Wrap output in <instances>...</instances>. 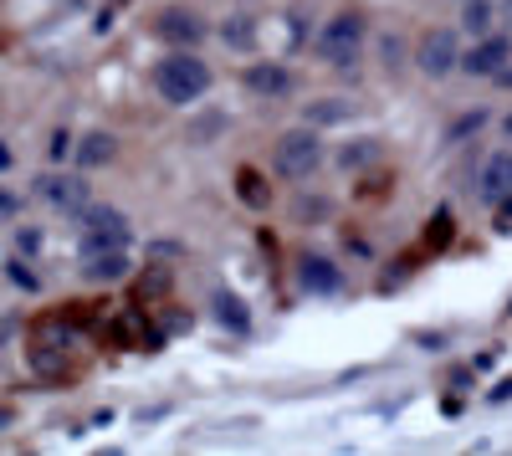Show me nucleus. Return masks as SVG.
Returning <instances> with one entry per match:
<instances>
[{
  "instance_id": "12",
  "label": "nucleus",
  "mask_w": 512,
  "mask_h": 456,
  "mask_svg": "<svg viewBox=\"0 0 512 456\" xmlns=\"http://www.w3.org/2000/svg\"><path fill=\"white\" fill-rule=\"evenodd\" d=\"M344 118H354V103H349V98L303 103V123H308V129H328V123H344Z\"/></svg>"
},
{
  "instance_id": "7",
  "label": "nucleus",
  "mask_w": 512,
  "mask_h": 456,
  "mask_svg": "<svg viewBox=\"0 0 512 456\" xmlns=\"http://www.w3.org/2000/svg\"><path fill=\"white\" fill-rule=\"evenodd\" d=\"M507 57H512V41H507V36H482L477 47L461 57V72H472V77H497Z\"/></svg>"
},
{
  "instance_id": "3",
  "label": "nucleus",
  "mask_w": 512,
  "mask_h": 456,
  "mask_svg": "<svg viewBox=\"0 0 512 456\" xmlns=\"http://www.w3.org/2000/svg\"><path fill=\"white\" fill-rule=\"evenodd\" d=\"M272 164H277V175H287V180H308L318 164H323V144H318V129H287L282 139H277V149H272Z\"/></svg>"
},
{
  "instance_id": "6",
  "label": "nucleus",
  "mask_w": 512,
  "mask_h": 456,
  "mask_svg": "<svg viewBox=\"0 0 512 456\" xmlns=\"http://www.w3.org/2000/svg\"><path fill=\"white\" fill-rule=\"evenodd\" d=\"M36 185H41V200L57 205V211H82L88 195H93V185L82 180V175H41Z\"/></svg>"
},
{
  "instance_id": "5",
  "label": "nucleus",
  "mask_w": 512,
  "mask_h": 456,
  "mask_svg": "<svg viewBox=\"0 0 512 456\" xmlns=\"http://www.w3.org/2000/svg\"><path fill=\"white\" fill-rule=\"evenodd\" d=\"M113 246H128V221H123V211L103 205V211L82 216V252H113Z\"/></svg>"
},
{
  "instance_id": "15",
  "label": "nucleus",
  "mask_w": 512,
  "mask_h": 456,
  "mask_svg": "<svg viewBox=\"0 0 512 456\" xmlns=\"http://www.w3.org/2000/svg\"><path fill=\"white\" fill-rule=\"evenodd\" d=\"M379 154H384V149H379V139H354V144L338 149V164H344V170H369V164H374Z\"/></svg>"
},
{
  "instance_id": "17",
  "label": "nucleus",
  "mask_w": 512,
  "mask_h": 456,
  "mask_svg": "<svg viewBox=\"0 0 512 456\" xmlns=\"http://www.w3.org/2000/svg\"><path fill=\"white\" fill-rule=\"evenodd\" d=\"M466 31H472V36H492V6H487V0H466Z\"/></svg>"
},
{
  "instance_id": "11",
  "label": "nucleus",
  "mask_w": 512,
  "mask_h": 456,
  "mask_svg": "<svg viewBox=\"0 0 512 456\" xmlns=\"http://www.w3.org/2000/svg\"><path fill=\"white\" fill-rule=\"evenodd\" d=\"M159 36L175 41V47H195V41L205 36V26H200L190 11H164V16H159Z\"/></svg>"
},
{
  "instance_id": "8",
  "label": "nucleus",
  "mask_w": 512,
  "mask_h": 456,
  "mask_svg": "<svg viewBox=\"0 0 512 456\" xmlns=\"http://www.w3.org/2000/svg\"><path fill=\"white\" fill-rule=\"evenodd\" d=\"M246 93H256V98H287L292 93V72L282 67V62H251L246 67Z\"/></svg>"
},
{
  "instance_id": "2",
  "label": "nucleus",
  "mask_w": 512,
  "mask_h": 456,
  "mask_svg": "<svg viewBox=\"0 0 512 456\" xmlns=\"http://www.w3.org/2000/svg\"><path fill=\"white\" fill-rule=\"evenodd\" d=\"M364 36H369V26H364L359 11H338L318 31V62L323 67H354L364 57Z\"/></svg>"
},
{
  "instance_id": "10",
  "label": "nucleus",
  "mask_w": 512,
  "mask_h": 456,
  "mask_svg": "<svg viewBox=\"0 0 512 456\" xmlns=\"http://www.w3.org/2000/svg\"><path fill=\"white\" fill-rule=\"evenodd\" d=\"M507 195H512V149L492 154L487 170H482V200L497 205V200H507Z\"/></svg>"
},
{
  "instance_id": "13",
  "label": "nucleus",
  "mask_w": 512,
  "mask_h": 456,
  "mask_svg": "<svg viewBox=\"0 0 512 456\" xmlns=\"http://www.w3.org/2000/svg\"><path fill=\"white\" fill-rule=\"evenodd\" d=\"M297 282H303L308 293H333V287H338V267L328 257H303V262H297Z\"/></svg>"
},
{
  "instance_id": "9",
  "label": "nucleus",
  "mask_w": 512,
  "mask_h": 456,
  "mask_svg": "<svg viewBox=\"0 0 512 456\" xmlns=\"http://www.w3.org/2000/svg\"><path fill=\"white\" fill-rule=\"evenodd\" d=\"M82 277H88V282L128 277V252H123V246H113V252H82Z\"/></svg>"
},
{
  "instance_id": "19",
  "label": "nucleus",
  "mask_w": 512,
  "mask_h": 456,
  "mask_svg": "<svg viewBox=\"0 0 512 456\" xmlns=\"http://www.w3.org/2000/svg\"><path fill=\"white\" fill-rule=\"evenodd\" d=\"M6 277H11L16 287H26V293H36V287H41V277H36V272H31V267H26L21 257H16V262L6 267Z\"/></svg>"
},
{
  "instance_id": "22",
  "label": "nucleus",
  "mask_w": 512,
  "mask_h": 456,
  "mask_svg": "<svg viewBox=\"0 0 512 456\" xmlns=\"http://www.w3.org/2000/svg\"><path fill=\"white\" fill-rule=\"evenodd\" d=\"M47 154H52V159H67V154H72V139H67V129H57V134H52Z\"/></svg>"
},
{
  "instance_id": "18",
  "label": "nucleus",
  "mask_w": 512,
  "mask_h": 456,
  "mask_svg": "<svg viewBox=\"0 0 512 456\" xmlns=\"http://www.w3.org/2000/svg\"><path fill=\"white\" fill-rule=\"evenodd\" d=\"M216 318H221V323H231V328H246V308H241V298L216 293Z\"/></svg>"
},
{
  "instance_id": "16",
  "label": "nucleus",
  "mask_w": 512,
  "mask_h": 456,
  "mask_svg": "<svg viewBox=\"0 0 512 456\" xmlns=\"http://www.w3.org/2000/svg\"><path fill=\"white\" fill-rule=\"evenodd\" d=\"M221 41H226V47H236V52L256 47V21H251V16H226V26H221Z\"/></svg>"
},
{
  "instance_id": "26",
  "label": "nucleus",
  "mask_w": 512,
  "mask_h": 456,
  "mask_svg": "<svg viewBox=\"0 0 512 456\" xmlns=\"http://www.w3.org/2000/svg\"><path fill=\"white\" fill-rule=\"evenodd\" d=\"M502 11H507V21H512V0H507V6H502Z\"/></svg>"
},
{
  "instance_id": "23",
  "label": "nucleus",
  "mask_w": 512,
  "mask_h": 456,
  "mask_svg": "<svg viewBox=\"0 0 512 456\" xmlns=\"http://www.w3.org/2000/svg\"><path fill=\"white\" fill-rule=\"evenodd\" d=\"M497 231L512 236V200H497Z\"/></svg>"
},
{
  "instance_id": "25",
  "label": "nucleus",
  "mask_w": 512,
  "mask_h": 456,
  "mask_svg": "<svg viewBox=\"0 0 512 456\" xmlns=\"http://www.w3.org/2000/svg\"><path fill=\"white\" fill-rule=\"evenodd\" d=\"M502 129H507V139H512V113H507V118H502Z\"/></svg>"
},
{
  "instance_id": "4",
  "label": "nucleus",
  "mask_w": 512,
  "mask_h": 456,
  "mask_svg": "<svg viewBox=\"0 0 512 456\" xmlns=\"http://www.w3.org/2000/svg\"><path fill=\"white\" fill-rule=\"evenodd\" d=\"M415 67L425 77H451L461 67V47H456V31L436 26V31H425L420 36V47H415Z\"/></svg>"
},
{
  "instance_id": "20",
  "label": "nucleus",
  "mask_w": 512,
  "mask_h": 456,
  "mask_svg": "<svg viewBox=\"0 0 512 456\" xmlns=\"http://www.w3.org/2000/svg\"><path fill=\"white\" fill-rule=\"evenodd\" d=\"M11 216H21V195L0 185V221H11Z\"/></svg>"
},
{
  "instance_id": "24",
  "label": "nucleus",
  "mask_w": 512,
  "mask_h": 456,
  "mask_svg": "<svg viewBox=\"0 0 512 456\" xmlns=\"http://www.w3.org/2000/svg\"><path fill=\"white\" fill-rule=\"evenodd\" d=\"M6 426H11V410H6V405H0V431H6Z\"/></svg>"
},
{
  "instance_id": "1",
  "label": "nucleus",
  "mask_w": 512,
  "mask_h": 456,
  "mask_svg": "<svg viewBox=\"0 0 512 456\" xmlns=\"http://www.w3.org/2000/svg\"><path fill=\"white\" fill-rule=\"evenodd\" d=\"M154 88H159L164 103H175V108L200 103L205 88H210V67H205L195 52H175V57H164V62L154 67Z\"/></svg>"
},
{
  "instance_id": "14",
  "label": "nucleus",
  "mask_w": 512,
  "mask_h": 456,
  "mask_svg": "<svg viewBox=\"0 0 512 456\" xmlns=\"http://www.w3.org/2000/svg\"><path fill=\"white\" fill-rule=\"evenodd\" d=\"M72 154H77L82 170H98V164H108V159H113V134H88Z\"/></svg>"
},
{
  "instance_id": "21",
  "label": "nucleus",
  "mask_w": 512,
  "mask_h": 456,
  "mask_svg": "<svg viewBox=\"0 0 512 456\" xmlns=\"http://www.w3.org/2000/svg\"><path fill=\"white\" fill-rule=\"evenodd\" d=\"M241 195H246L251 205H262V200H267V195H262V185H256V175H251V170H241Z\"/></svg>"
}]
</instances>
